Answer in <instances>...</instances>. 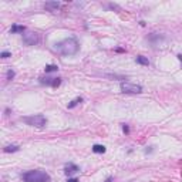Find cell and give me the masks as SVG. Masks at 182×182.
<instances>
[{
	"mask_svg": "<svg viewBox=\"0 0 182 182\" xmlns=\"http://www.w3.org/2000/svg\"><path fill=\"white\" fill-rule=\"evenodd\" d=\"M40 83L46 84V85H51V87H58L61 84V78L57 77V78H50V77H41L40 78Z\"/></svg>",
	"mask_w": 182,
	"mask_h": 182,
	"instance_id": "5b68a950",
	"label": "cell"
},
{
	"mask_svg": "<svg viewBox=\"0 0 182 182\" xmlns=\"http://www.w3.org/2000/svg\"><path fill=\"white\" fill-rule=\"evenodd\" d=\"M60 7H61V3H60V1H47V3L44 4V9L49 10V12H57Z\"/></svg>",
	"mask_w": 182,
	"mask_h": 182,
	"instance_id": "52a82bcc",
	"label": "cell"
},
{
	"mask_svg": "<svg viewBox=\"0 0 182 182\" xmlns=\"http://www.w3.org/2000/svg\"><path fill=\"white\" fill-rule=\"evenodd\" d=\"M105 182H113V177H110V178H107V181Z\"/></svg>",
	"mask_w": 182,
	"mask_h": 182,
	"instance_id": "ffe728a7",
	"label": "cell"
},
{
	"mask_svg": "<svg viewBox=\"0 0 182 182\" xmlns=\"http://www.w3.org/2000/svg\"><path fill=\"white\" fill-rule=\"evenodd\" d=\"M23 41L27 46H34L38 41V37H37L36 33H26V34H23Z\"/></svg>",
	"mask_w": 182,
	"mask_h": 182,
	"instance_id": "8992f818",
	"label": "cell"
},
{
	"mask_svg": "<svg viewBox=\"0 0 182 182\" xmlns=\"http://www.w3.org/2000/svg\"><path fill=\"white\" fill-rule=\"evenodd\" d=\"M122 131H124L125 134H130V128H128V125L124 124V125H122Z\"/></svg>",
	"mask_w": 182,
	"mask_h": 182,
	"instance_id": "e0dca14e",
	"label": "cell"
},
{
	"mask_svg": "<svg viewBox=\"0 0 182 182\" xmlns=\"http://www.w3.org/2000/svg\"><path fill=\"white\" fill-rule=\"evenodd\" d=\"M135 61H137L138 64H141V66H149V60L147 57H144V56H138V57L135 58Z\"/></svg>",
	"mask_w": 182,
	"mask_h": 182,
	"instance_id": "9c48e42d",
	"label": "cell"
},
{
	"mask_svg": "<svg viewBox=\"0 0 182 182\" xmlns=\"http://www.w3.org/2000/svg\"><path fill=\"white\" fill-rule=\"evenodd\" d=\"M19 151V147L17 145H7L6 148H4V152H16Z\"/></svg>",
	"mask_w": 182,
	"mask_h": 182,
	"instance_id": "7c38bea8",
	"label": "cell"
},
{
	"mask_svg": "<svg viewBox=\"0 0 182 182\" xmlns=\"http://www.w3.org/2000/svg\"><path fill=\"white\" fill-rule=\"evenodd\" d=\"M10 56H12V54H10L9 51H3V53L0 54V57H1V58H9Z\"/></svg>",
	"mask_w": 182,
	"mask_h": 182,
	"instance_id": "2e32d148",
	"label": "cell"
},
{
	"mask_svg": "<svg viewBox=\"0 0 182 182\" xmlns=\"http://www.w3.org/2000/svg\"><path fill=\"white\" fill-rule=\"evenodd\" d=\"M26 30L24 26H20V24H13L12 26V33H23Z\"/></svg>",
	"mask_w": 182,
	"mask_h": 182,
	"instance_id": "30bf717a",
	"label": "cell"
},
{
	"mask_svg": "<svg viewBox=\"0 0 182 182\" xmlns=\"http://www.w3.org/2000/svg\"><path fill=\"white\" fill-rule=\"evenodd\" d=\"M81 101H83V98H81V97H80V98L73 100V101H71V102L68 104V108H74V107H76V105H77L78 102H81Z\"/></svg>",
	"mask_w": 182,
	"mask_h": 182,
	"instance_id": "4fadbf2b",
	"label": "cell"
},
{
	"mask_svg": "<svg viewBox=\"0 0 182 182\" xmlns=\"http://www.w3.org/2000/svg\"><path fill=\"white\" fill-rule=\"evenodd\" d=\"M108 7H110V9H117V10L120 9V7H118V6H115V4H108Z\"/></svg>",
	"mask_w": 182,
	"mask_h": 182,
	"instance_id": "ac0fdd59",
	"label": "cell"
},
{
	"mask_svg": "<svg viewBox=\"0 0 182 182\" xmlns=\"http://www.w3.org/2000/svg\"><path fill=\"white\" fill-rule=\"evenodd\" d=\"M80 169H78V166L74 165V164H67L66 168H64V172H66V175H73V174H76V172H78Z\"/></svg>",
	"mask_w": 182,
	"mask_h": 182,
	"instance_id": "ba28073f",
	"label": "cell"
},
{
	"mask_svg": "<svg viewBox=\"0 0 182 182\" xmlns=\"http://www.w3.org/2000/svg\"><path fill=\"white\" fill-rule=\"evenodd\" d=\"M23 181L24 182H50L49 174H46L44 171H40V169H36V171H27L23 174Z\"/></svg>",
	"mask_w": 182,
	"mask_h": 182,
	"instance_id": "7a4b0ae2",
	"label": "cell"
},
{
	"mask_svg": "<svg viewBox=\"0 0 182 182\" xmlns=\"http://www.w3.org/2000/svg\"><path fill=\"white\" fill-rule=\"evenodd\" d=\"M93 151H94L95 154H104V152H105V147H104V145H98V144H95V145L93 147Z\"/></svg>",
	"mask_w": 182,
	"mask_h": 182,
	"instance_id": "8fae6325",
	"label": "cell"
},
{
	"mask_svg": "<svg viewBox=\"0 0 182 182\" xmlns=\"http://www.w3.org/2000/svg\"><path fill=\"white\" fill-rule=\"evenodd\" d=\"M56 50L63 56H73L80 50V46L76 38H66L56 44Z\"/></svg>",
	"mask_w": 182,
	"mask_h": 182,
	"instance_id": "6da1fadb",
	"label": "cell"
},
{
	"mask_svg": "<svg viewBox=\"0 0 182 182\" xmlns=\"http://www.w3.org/2000/svg\"><path fill=\"white\" fill-rule=\"evenodd\" d=\"M67 182H78V179H77V178H68Z\"/></svg>",
	"mask_w": 182,
	"mask_h": 182,
	"instance_id": "d6986e66",
	"label": "cell"
},
{
	"mask_svg": "<svg viewBox=\"0 0 182 182\" xmlns=\"http://www.w3.org/2000/svg\"><path fill=\"white\" fill-rule=\"evenodd\" d=\"M120 88H121V93H124V94H139V93H142V87L141 85L127 83V81L120 84Z\"/></svg>",
	"mask_w": 182,
	"mask_h": 182,
	"instance_id": "277c9868",
	"label": "cell"
},
{
	"mask_svg": "<svg viewBox=\"0 0 182 182\" xmlns=\"http://www.w3.org/2000/svg\"><path fill=\"white\" fill-rule=\"evenodd\" d=\"M44 70H46V74H47V73L57 71V70H58V67H57V66H51V64H50V66H46V68H44Z\"/></svg>",
	"mask_w": 182,
	"mask_h": 182,
	"instance_id": "5bb4252c",
	"label": "cell"
},
{
	"mask_svg": "<svg viewBox=\"0 0 182 182\" xmlns=\"http://www.w3.org/2000/svg\"><path fill=\"white\" fill-rule=\"evenodd\" d=\"M14 78V71L13 70H9L7 71V80H13Z\"/></svg>",
	"mask_w": 182,
	"mask_h": 182,
	"instance_id": "9a60e30c",
	"label": "cell"
},
{
	"mask_svg": "<svg viewBox=\"0 0 182 182\" xmlns=\"http://www.w3.org/2000/svg\"><path fill=\"white\" fill-rule=\"evenodd\" d=\"M178 58H179V61L182 63V54H178Z\"/></svg>",
	"mask_w": 182,
	"mask_h": 182,
	"instance_id": "44dd1931",
	"label": "cell"
},
{
	"mask_svg": "<svg viewBox=\"0 0 182 182\" xmlns=\"http://www.w3.org/2000/svg\"><path fill=\"white\" fill-rule=\"evenodd\" d=\"M23 121L27 124V125H32L36 128H43L46 124H47V118L41 114H37V115H32V117H24Z\"/></svg>",
	"mask_w": 182,
	"mask_h": 182,
	"instance_id": "3957f363",
	"label": "cell"
}]
</instances>
